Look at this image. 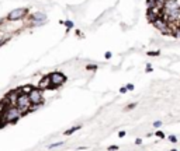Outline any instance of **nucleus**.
Here are the masks:
<instances>
[{"mask_svg": "<svg viewBox=\"0 0 180 151\" xmlns=\"http://www.w3.org/2000/svg\"><path fill=\"white\" fill-rule=\"evenodd\" d=\"M160 17L170 25L180 21V0H165L160 7Z\"/></svg>", "mask_w": 180, "mask_h": 151, "instance_id": "obj_1", "label": "nucleus"}, {"mask_svg": "<svg viewBox=\"0 0 180 151\" xmlns=\"http://www.w3.org/2000/svg\"><path fill=\"white\" fill-rule=\"evenodd\" d=\"M21 115H23V113L20 112V109L17 108V106L9 105L6 108V111L3 112L2 118H3V122L6 124H13V123H17V120L20 119V116H21Z\"/></svg>", "mask_w": 180, "mask_h": 151, "instance_id": "obj_2", "label": "nucleus"}, {"mask_svg": "<svg viewBox=\"0 0 180 151\" xmlns=\"http://www.w3.org/2000/svg\"><path fill=\"white\" fill-rule=\"evenodd\" d=\"M14 106H17L21 113H27V112H30L31 102H30V100H28V94L20 92L19 97H17V100H15V102H14Z\"/></svg>", "mask_w": 180, "mask_h": 151, "instance_id": "obj_3", "label": "nucleus"}, {"mask_svg": "<svg viewBox=\"0 0 180 151\" xmlns=\"http://www.w3.org/2000/svg\"><path fill=\"white\" fill-rule=\"evenodd\" d=\"M28 15V9L25 7H20V9H14L7 14L6 20L7 21H20L23 18H25Z\"/></svg>", "mask_w": 180, "mask_h": 151, "instance_id": "obj_4", "label": "nucleus"}, {"mask_svg": "<svg viewBox=\"0 0 180 151\" xmlns=\"http://www.w3.org/2000/svg\"><path fill=\"white\" fill-rule=\"evenodd\" d=\"M28 100H30V102L33 106H40L44 101L42 91H41L40 88H33V90L28 92Z\"/></svg>", "mask_w": 180, "mask_h": 151, "instance_id": "obj_5", "label": "nucleus"}, {"mask_svg": "<svg viewBox=\"0 0 180 151\" xmlns=\"http://www.w3.org/2000/svg\"><path fill=\"white\" fill-rule=\"evenodd\" d=\"M48 77L49 81H51V88H56L66 81V76L61 71H54L51 74H48Z\"/></svg>", "mask_w": 180, "mask_h": 151, "instance_id": "obj_6", "label": "nucleus"}, {"mask_svg": "<svg viewBox=\"0 0 180 151\" xmlns=\"http://www.w3.org/2000/svg\"><path fill=\"white\" fill-rule=\"evenodd\" d=\"M30 20L33 25H44L46 21V15L44 13H34L30 17Z\"/></svg>", "mask_w": 180, "mask_h": 151, "instance_id": "obj_7", "label": "nucleus"}, {"mask_svg": "<svg viewBox=\"0 0 180 151\" xmlns=\"http://www.w3.org/2000/svg\"><path fill=\"white\" fill-rule=\"evenodd\" d=\"M38 88H40L41 91H44V90H51V81H49V77H48V76H45V77H42V79H41V81L38 83Z\"/></svg>", "mask_w": 180, "mask_h": 151, "instance_id": "obj_8", "label": "nucleus"}, {"mask_svg": "<svg viewBox=\"0 0 180 151\" xmlns=\"http://www.w3.org/2000/svg\"><path fill=\"white\" fill-rule=\"evenodd\" d=\"M33 85H30V84H27V85H23V87H20V92L21 94H28L31 90H33Z\"/></svg>", "mask_w": 180, "mask_h": 151, "instance_id": "obj_9", "label": "nucleus"}, {"mask_svg": "<svg viewBox=\"0 0 180 151\" xmlns=\"http://www.w3.org/2000/svg\"><path fill=\"white\" fill-rule=\"evenodd\" d=\"M80 127H82V126L79 124V126H75V127H72V129L66 130V132H65V136H70V134H73L76 130H80Z\"/></svg>", "mask_w": 180, "mask_h": 151, "instance_id": "obj_10", "label": "nucleus"}, {"mask_svg": "<svg viewBox=\"0 0 180 151\" xmlns=\"http://www.w3.org/2000/svg\"><path fill=\"white\" fill-rule=\"evenodd\" d=\"M64 144V141H58V143H54V144H51L48 148H56V147H61V145Z\"/></svg>", "mask_w": 180, "mask_h": 151, "instance_id": "obj_11", "label": "nucleus"}, {"mask_svg": "<svg viewBox=\"0 0 180 151\" xmlns=\"http://www.w3.org/2000/svg\"><path fill=\"white\" fill-rule=\"evenodd\" d=\"M64 24L66 25V28H68V30H70V28H73V22H72V21H65Z\"/></svg>", "mask_w": 180, "mask_h": 151, "instance_id": "obj_12", "label": "nucleus"}, {"mask_svg": "<svg viewBox=\"0 0 180 151\" xmlns=\"http://www.w3.org/2000/svg\"><path fill=\"white\" fill-rule=\"evenodd\" d=\"M156 137H159V139H165V133H163V132H156Z\"/></svg>", "mask_w": 180, "mask_h": 151, "instance_id": "obj_13", "label": "nucleus"}, {"mask_svg": "<svg viewBox=\"0 0 180 151\" xmlns=\"http://www.w3.org/2000/svg\"><path fill=\"white\" fill-rule=\"evenodd\" d=\"M86 69H87V70H96V69H97V66H96V64H89Z\"/></svg>", "mask_w": 180, "mask_h": 151, "instance_id": "obj_14", "label": "nucleus"}, {"mask_svg": "<svg viewBox=\"0 0 180 151\" xmlns=\"http://www.w3.org/2000/svg\"><path fill=\"white\" fill-rule=\"evenodd\" d=\"M7 41H9V38H2V39H0V46H3Z\"/></svg>", "mask_w": 180, "mask_h": 151, "instance_id": "obj_15", "label": "nucleus"}, {"mask_svg": "<svg viewBox=\"0 0 180 151\" xmlns=\"http://www.w3.org/2000/svg\"><path fill=\"white\" fill-rule=\"evenodd\" d=\"M108 150H110V151H117V150H118V145H110Z\"/></svg>", "mask_w": 180, "mask_h": 151, "instance_id": "obj_16", "label": "nucleus"}, {"mask_svg": "<svg viewBox=\"0 0 180 151\" xmlns=\"http://www.w3.org/2000/svg\"><path fill=\"white\" fill-rule=\"evenodd\" d=\"M169 140H170L172 143H177V139H176V136H170V137H169Z\"/></svg>", "mask_w": 180, "mask_h": 151, "instance_id": "obj_17", "label": "nucleus"}, {"mask_svg": "<svg viewBox=\"0 0 180 151\" xmlns=\"http://www.w3.org/2000/svg\"><path fill=\"white\" fill-rule=\"evenodd\" d=\"M4 126H6V123L3 122V118L0 116V129H2V127H4Z\"/></svg>", "mask_w": 180, "mask_h": 151, "instance_id": "obj_18", "label": "nucleus"}, {"mask_svg": "<svg viewBox=\"0 0 180 151\" xmlns=\"http://www.w3.org/2000/svg\"><path fill=\"white\" fill-rule=\"evenodd\" d=\"M135 106H137V104H131V105H128V106H127V111H130V109H134Z\"/></svg>", "mask_w": 180, "mask_h": 151, "instance_id": "obj_19", "label": "nucleus"}, {"mask_svg": "<svg viewBox=\"0 0 180 151\" xmlns=\"http://www.w3.org/2000/svg\"><path fill=\"white\" fill-rule=\"evenodd\" d=\"M127 91H128V90H127V87H121V88H120V92H121V94H125Z\"/></svg>", "mask_w": 180, "mask_h": 151, "instance_id": "obj_20", "label": "nucleus"}, {"mask_svg": "<svg viewBox=\"0 0 180 151\" xmlns=\"http://www.w3.org/2000/svg\"><path fill=\"white\" fill-rule=\"evenodd\" d=\"M153 126H155V127H159V126H162V122H160V120H158V122H153Z\"/></svg>", "mask_w": 180, "mask_h": 151, "instance_id": "obj_21", "label": "nucleus"}, {"mask_svg": "<svg viewBox=\"0 0 180 151\" xmlns=\"http://www.w3.org/2000/svg\"><path fill=\"white\" fill-rule=\"evenodd\" d=\"M148 55H149V56H158V55H159V51H158V52H149Z\"/></svg>", "mask_w": 180, "mask_h": 151, "instance_id": "obj_22", "label": "nucleus"}, {"mask_svg": "<svg viewBox=\"0 0 180 151\" xmlns=\"http://www.w3.org/2000/svg\"><path fill=\"white\" fill-rule=\"evenodd\" d=\"M118 137H125V132H124V130H121V132L118 133Z\"/></svg>", "mask_w": 180, "mask_h": 151, "instance_id": "obj_23", "label": "nucleus"}, {"mask_svg": "<svg viewBox=\"0 0 180 151\" xmlns=\"http://www.w3.org/2000/svg\"><path fill=\"white\" fill-rule=\"evenodd\" d=\"M127 90L132 91V90H134V85H132V84H128V85H127Z\"/></svg>", "mask_w": 180, "mask_h": 151, "instance_id": "obj_24", "label": "nucleus"}, {"mask_svg": "<svg viewBox=\"0 0 180 151\" xmlns=\"http://www.w3.org/2000/svg\"><path fill=\"white\" fill-rule=\"evenodd\" d=\"M106 58H107V59H110V58H111V53H110V52H107V53H106Z\"/></svg>", "mask_w": 180, "mask_h": 151, "instance_id": "obj_25", "label": "nucleus"}, {"mask_svg": "<svg viewBox=\"0 0 180 151\" xmlns=\"http://www.w3.org/2000/svg\"><path fill=\"white\" fill-rule=\"evenodd\" d=\"M135 143H137V144H141V143H142V140H141V139H137V140H135Z\"/></svg>", "mask_w": 180, "mask_h": 151, "instance_id": "obj_26", "label": "nucleus"}, {"mask_svg": "<svg viewBox=\"0 0 180 151\" xmlns=\"http://www.w3.org/2000/svg\"><path fill=\"white\" fill-rule=\"evenodd\" d=\"M147 71H148V73H151V71H152V67H151V66H148V69H147Z\"/></svg>", "mask_w": 180, "mask_h": 151, "instance_id": "obj_27", "label": "nucleus"}, {"mask_svg": "<svg viewBox=\"0 0 180 151\" xmlns=\"http://www.w3.org/2000/svg\"><path fill=\"white\" fill-rule=\"evenodd\" d=\"M172 151H177V150H172Z\"/></svg>", "mask_w": 180, "mask_h": 151, "instance_id": "obj_28", "label": "nucleus"}]
</instances>
